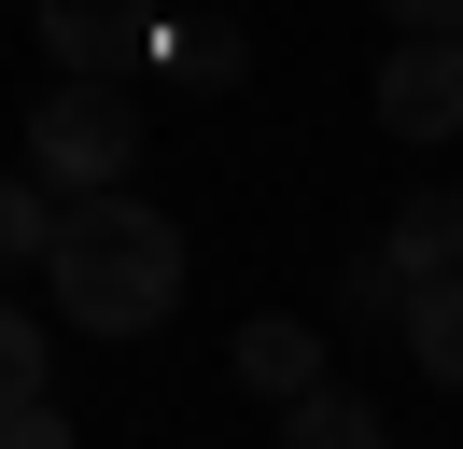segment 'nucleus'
I'll return each mask as SVG.
<instances>
[{"mask_svg":"<svg viewBox=\"0 0 463 449\" xmlns=\"http://www.w3.org/2000/svg\"><path fill=\"white\" fill-rule=\"evenodd\" d=\"M43 224H57V183H0V267H43Z\"/></svg>","mask_w":463,"mask_h":449,"instance_id":"nucleus-11","label":"nucleus"},{"mask_svg":"<svg viewBox=\"0 0 463 449\" xmlns=\"http://www.w3.org/2000/svg\"><path fill=\"white\" fill-rule=\"evenodd\" d=\"M29 393H57V337H43V323H29V309L0 295V421L29 407Z\"/></svg>","mask_w":463,"mask_h":449,"instance_id":"nucleus-10","label":"nucleus"},{"mask_svg":"<svg viewBox=\"0 0 463 449\" xmlns=\"http://www.w3.org/2000/svg\"><path fill=\"white\" fill-rule=\"evenodd\" d=\"M393 28H463V0H379Z\"/></svg>","mask_w":463,"mask_h":449,"instance_id":"nucleus-13","label":"nucleus"},{"mask_svg":"<svg viewBox=\"0 0 463 449\" xmlns=\"http://www.w3.org/2000/svg\"><path fill=\"white\" fill-rule=\"evenodd\" d=\"M225 365H239V379H253V393H267V407H281V393H295V379H323V337H309V323H295V309H253V323H239V337H225Z\"/></svg>","mask_w":463,"mask_h":449,"instance_id":"nucleus-6","label":"nucleus"},{"mask_svg":"<svg viewBox=\"0 0 463 449\" xmlns=\"http://www.w3.org/2000/svg\"><path fill=\"white\" fill-rule=\"evenodd\" d=\"M379 127L393 140H463V28H393V56H379Z\"/></svg>","mask_w":463,"mask_h":449,"instance_id":"nucleus-3","label":"nucleus"},{"mask_svg":"<svg viewBox=\"0 0 463 449\" xmlns=\"http://www.w3.org/2000/svg\"><path fill=\"white\" fill-rule=\"evenodd\" d=\"M379 253H393L407 281H421V267H463V183H421L393 224H379Z\"/></svg>","mask_w":463,"mask_h":449,"instance_id":"nucleus-9","label":"nucleus"},{"mask_svg":"<svg viewBox=\"0 0 463 449\" xmlns=\"http://www.w3.org/2000/svg\"><path fill=\"white\" fill-rule=\"evenodd\" d=\"M393 351L421 365L435 393H463V267H421V281L393 295Z\"/></svg>","mask_w":463,"mask_h":449,"instance_id":"nucleus-5","label":"nucleus"},{"mask_svg":"<svg viewBox=\"0 0 463 449\" xmlns=\"http://www.w3.org/2000/svg\"><path fill=\"white\" fill-rule=\"evenodd\" d=\"M281 449H379V407L351 379H295L281 393Z\"/></svg>","mask_w":463,"mask_h":449,"instance_id":"nucleus-8","label":"nucleus"},{"mask_svg":"<svg viewBox=\"0 0 463 449\" xmlns=\"http://www.w3.org/2000/svg\"><path fill=\"white\" fill-rule=\"evenodd\" d=\"M43 14V56L57 71H155V0H29Z\"/></svg>","mask_w":463,"mask_h":449,"instance_id":"nucleus-4","label":"nucleus"},{"mask_svg":"<svg viewBox=\"0 0 463 449\" xmlns=\"http://www.w3.org/2000/svg\"><path fill=\"white\" fill-rule=\"evenodd\" d=\"M43 295H57L71 337H155L183 309V224L155 196L99 183V196H57L43 224Z\"/></svg>","mask_w":463,"mask_h":449,"instance_id":"nucleus-1","label":"nucleus"},{"mask_svg":"<svg viewBox=\"0 0 463 449\" xmlns=\"http://www.w3.org/2000/svg\"><path fill=\"white\" fill-rule=\"evenodd\" d=\"M141 140H155V112H141V84H127V71H57V99L29 112V183L99 196V183L141 168Z\"/></svg>","mask_w":463,"mask_h":449,"instance_id":"nucleus-2","label":"nucleus"},{"mask_svg":"<svg viewBox=\"0 0 463 449\" xmlns=\"http://www.w3.org/2000/svg\"><path fill=\"white\" fill-rule=\"evenodd\" d=\"M393 295H407V267H393V253H365V267L337 281V309H351V323H379V337H393Z\"/></svg>","mask_w":463,"mask_h":449,"instance_id":"nucleus-12","label":"nucleus"},{"mask_svg":"<svg viewBox=\"0 0 463 449\" xmlns=\"http://www.w3.org/2000/svg\"><path fill=\"white\" fill-rule=\"evenodd\" d=\"M155 71L169 84H239L253 71V28L239 14H155Z\"/></svg>","mask_w":463,"mask_h":449,"instance_id":"nucleus-7","label":"nucleus"}]
</instances>
